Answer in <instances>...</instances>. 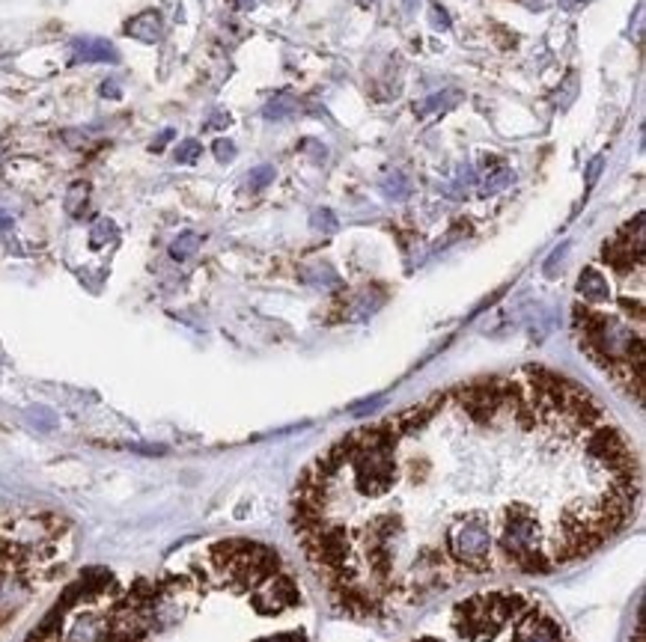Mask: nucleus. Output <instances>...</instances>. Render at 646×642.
Masks as SVG:
<instances>
[{
	"instance_id": "1",
	"label": "nucleus",
	"mask_w": 646,
	"mask_h": 642,
	"mask_svg": "<svg viewBox=\"0 0 646 642\" xmlns=\"http://www.w3.org/2000/svg\"><path fill=\"white\" fill-rule=\"evenodd\" d=\"M638 497V455L590 392L521 369L343 437L301 473L292 527L337 610L387 618L468 580L578 562Z\"/></svg>"
},
{
	"instance_id": "2",
	"label": "nucleus",
	"mask_w": 646,
	"mask_h": 642,
	"mask_svg": "<svg viewBox=\"0 0 646 642\" xmlns=\"http://www.w3.org/2000/svg\"><path fill=\"white\" fill-rule=\"evenodd\" d=\"M304 594L272 547L218 538L152 574L90 568L24 642H310Z\"/></svg>"
},
{
	"instance_id": "3",
	"label": "nucleus",
	"mask_w": 646,
	"mask_h": 642,
	"mask_svg": "<svg viewBox=\"0 0 646 642\" xmlns=\"http://www.w3.org/2000/svg\"><path fill=\"white\" fill-rule=\"evenodd\" d=\"M75 529L54 511L0 508V639L72 562Z\"/></svg>"
},
{
	"instance_id": "4",
	"label": "nucleus",
	"mask_w": 646,
	"mask_h": 642,
	"mask_svg": "<svg viewBox=\"0 0 646 642\" xmlns=\"http://www.w3.org/2000/svg\"><path fill=\"white\" fill-rule=\"evenodd\" d=\"M411 642H569L566 630L527 592H477L456 601L441 630H426Z\"/></svg>"
},
{
	"instance_id": "5",
	"label": "nucleus",
	"mask_w": 646,
	"mask_h": 642,
	"mask_svg": "<svg viewBox=\"0 0 646 642\" xmlns=\"http://www.w3.org/2000/svg\"><path fill=\"white\" fill-rule=\"evenodd\" d=\"M120 54L108 39H96V36H80L72 45V63H116Z\"/></svg>"
},
{
	"instance_id": "6",
	"label": "nucleus",
	"mask_w": 646,
	"mask_h": 642,
	"mask_svg": "<svg viewBox=\"0 0 646 642\" xmlns=\"http://www.w3.org/2000/svg\"><path fill=\"white\" fill-rule=\"evenodd\" d=\"M125 33L132 36V39H137V42L152 45V42H158V39H161V33H164V21H161V15H158L155 9L140 12V15H134L132 21L125 24Z\"/></svg>"
},
{
	"instance_id": "7",
	"label": "nucleus",
	"mask_w": 646,
	"mask_h": 642,
	"mask_svg": "<svg viewBox=\"0 0 646 642\" xmlns=\"http://www.w3.org/2000/svg\"><path fill=\"white\" fill-rule=\"evenodd\" d=\"M459 99H462V95L456 92V90H450V92H435V95H432V99H426V101L414 104V113H417V116H429V113H447L450 107H456V104H459Z\"/></svg>"
},
{
	"instance_id": "8",
	"label": "nucleus",
	"mask_w": 646,
	"mask_h": 642,
	"mask_svg": "<svg viewBox=\"0 0 646 642\" xmlns=\"http://www.w3.org/2000/svg\"><path fill=\"white\" fill-rule=\"evenodd\" d=\"M295 110H298V101L292 99L289 92H277L274 99L262 107V116H265V119H277V122H283V119H289Z\"/></svg>"
},
{
	"instance_id": "9",
	"label": "nucleus",
	"mask_w": 646,
	"mask_h": 642,
	"mask_svg": "<svg viewBox=\"0 0 646 642\" xmlns=\"http://www.w3.org/2000/svg\"><path fill=\"white\" fill-rule=\"evenodd\" d=\"M87 197H90V185L87 182H75L72 187H69V194H66V208H69V214H78L84 211V206H87Z\"/></svg>"
},
{
	"instance_id": "10",
	"label": "nucleus",
	"mask_w": 646,
	"mask_h": 642,
	"mask_svg": "<svg viewBox=\"0 0 646 642\" xmlns=\"http://www.w3.org/2000/svg\"><path fill=\"white\" fill-rule=\"evenodd\" d=\"M197 247H199V235H197V232H182V235H179V238H176V241L170 244V256L182 262V259H188V256H191Z\"/></svg>"
},
{
	"instance_id": "11",
	"label": "nucleus",
	"mask_w": 646,
	"mask_h": 642,
	"mask_svg": "<svg viewBox=\"0 0 646 642\" xmlns=\"http://www.w3.org/2000/svg\"><path fill=\"white\" fill-rule=\"evenodd\" d=\"M274 182V166L272 164H260V166H253V170L248 173V185L253 190H262L265 185H272Z\"/></svg>"
},
{
	"instance_id": "12",
	"label": "nucleus",
	"mask_w": 646,
	"mask_h": 642,
	"mask_svg": "<svg viewBox=\"0 0 646 642\" xmlns=\"http://www.w3.org/2000/svg\"><path fill=\"white\" fill-rule=\"evenodd\" d=\"M408 182H405V176L402 173H393V176H387L384 178V194L387 197H393V199H405L408 197Z\"/></svg>"
},
{
	"instance_id": "13",
	"label": "nucleus",
	"mask_w": 646,
	"mask_h": 642,
	"mask_svg": "<svg viewBox=\"0 0 646 642\" xmlns=\"http://www.w3.org/2000/svg\"><path fill=\"white\" fill-rule=\"evenodd\" d=\"M512 182H515V176H512L510 166H498V170L486 178V190H491V194H495V190H503V187L512 185Z\"/></svg>"
},
{
	"instance_id": "14",
	"label": "nucleus",
	"mask_w": 646,
	"mask_h": 642,
	"mask_svg": "<svg viewBox=\"0 0 646 642\" xmlns=\"http://www.w3.org/2000/svg\"><path fill=\"white\" fill-rule=\"evenodd\" d=\"M199 152H203V146H199L197 140H182L179 149H176V161H179V164H191V161L199 158Z\"/></svg>"
},
{
	"instance_id": "15",
	"label": "nucleus",
	"mask_w": 646,
	"mask_h": 642,
	"mask_svg": "<svg viewBox=\"0 0 646 642\" xmlns=\"http://www.w3.org/2000/svg\"><path fill=\"white\" fill-rule=\"evenodd\" d=\"M113 232H116V226H113L111 220H99L96 226H92L90 244H92V247H101L104 241H108V238H113Z\"/></svg>"
},
{
	"instance_id": "16",
	"label": "nucleus",
	"mask_w": 646,
	"mask_h": 642,
	"mask_svg": "<svg viewBox=\"0 0 646 642\" xmlns=\"http://www.w3.org/2000/svg\"><path fill=\"white\" fill-rule=\"evenodd\" d=\"M211 152H215V158L218 161H232V158H236V143H232V140H227V137H218L215 140V146H211Z\"/></svg>"
},
{
	"instance_id": "17",
	"label": "nucleus",
	"mask_w": 646,
	"mask_h": 642,
	"mask_svg": "<svg viewBox=\"0 0 646 642\" xmlns=\"http://www.w3.org/2000/svg\"><path fill=\"white\" fill-rule=\"evenodd\" d=\"M429 21H432V27L435 30H450V15H447V9H444L441 3L429 6Z\"/></svg>"
},
{
	"instance_id": "18",
	"label": "nucleus",
	"mask_w": 646,
	"mask_h": 642,
	"mask_svg": "<svg viewBox=\"0 0 646 642\" xmlns=\"http://www.w3.org/2000/svg\"><path fill=\"white\" fill-rule=\"evenodd\" d=\"M313 226H316V229H322V232H334L337 229V217L328 208H319V211L313 214Z\"/></svg>"
},
{
	"instance_id": "19",
	"label": "nucleus",
	"mask_w": 646,
	"mask_h": 642,
	"mask_svg": "<svg viewBox=\"0 0 646 642\" xmlns=\"http://www.w3.org/2000/svg\"><path fill=\"white\" fill-rule=\"evenodd\" d=\"M602 164H605V155H596V158L590 161V170H587V185H596L598 173H602Z\"/></svg>"
},
{
	"instance_id": "20",
	"label": "nucleus",
	"mask_w": 646,
	"mask_h": 642,
	"mask_svg": "<svg viewBox=\"0 0 646 642\" xmlns=\"http://www.w3.org/2000/svg\"><path fill=\"white\" fill-rule=\"evenodd\" d=\"M99 92L104 95V99H120V95H122V92H120V87H116V80H104Z\"/></svg>"
},
{
	"instance_id": "21",
	"label": "nucleus",
	"mask_w": 646,
	"mask_h": 642,
	"mask_svg": "<svg viewBox=\"0 0 646 642\" xmlns=\"http://www.w3.org/2000/svg\"><path fill=\"white\" fill-rule=\"evenodd\" d=\"M170 137H173V128L161 131V134H158V140L152 143V152H161V149H164V146H167V143H170Z\"/></svg>"
},
{
	"instance_id": "22",
	"label": "nucleus",
	"mask_w": 646,
	"mask_h": 642,
	"mask_svg": "<svg viewBox=\"0 0 646 642\" xmlns=\"http://www.w3.org/2000/svg\"><path fill=\"white\" fill-rule=\"evenodd\" d=\"M230 3L236 6V9H251V6L256 3V0H230Z\"/></svg>"
},
{
	"instance_id": "23",
	"label": "nucleus",
	"mask_w": 646,
	"mask_h": 642,
	"mask_svg": "<svg viewBox=\"0 0 646 642\" xmlns=\"http://www.w3.org/2000/svg\"><path fill=\"white\" fill-rule=\"evenodd\" d=\"M578 3H584V0H563V6H578Z\"/></svg>"
},
{
	"instance_id": "24",
	"label": "nucleus",
	"mask_w": 646,
	"mask_h": 642,
	"mask_svg": "<svg viewBox=\"0 0 646 642\" xmlns=\"http://www.w3.org/2000/svg\"><path fill=\"white\" fill-rule=\"evenodd\" d=\"M405 6H414V0H405Z\"/></svg>"
},
{
	"instance_id": "25",
	"label": "nucleus",
	"mask_w": 646,
	"mask_h": 642,
	"mask_svg": "<svg viewBox=\"0 0 646 642\" xmlns=\"http://www.w3.org/2000/svg\"><path fill=\"white\" fill-rule=\"evenodd\" d=\"M363 3H370V0H363Z\"/></svg>"
}]
</instances>
